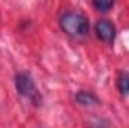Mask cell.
Masks as SVG:
<instances>
[{"mask_svg":"<svg viewBox=\"0 0 129 128\" xmlns=\"http://www.w3.org/2000/svg\"><path fill=\"white\" fill-rule=\"evenodd\" d=\"M60 27L71 36H84L89 32V21L78 12H66L60 18Z\"/></svg>","mask_w":129,"mask_h":128,"instance_id":"6da1fadb","label":"cell"},{"mask_svg":"<svg viewBox=\"0 0 129 128\" xmlns=\"http://www.w3.org/2000/svg\"><path fill=\"white\" fill-rule=\"evenodd\" d=\"M95 30H96L98 38L107 44L113 42L114 41V36H116V27L113 26V23L107 21V20H101L98 21L96 26H95Z\"/></svg>","mask_w":129,"mask_h":128,"instance_id":"3957f363","label":"cell"},{"mask_svg":"<svg viewBox=\"0 0 129 128\" xmlns=\"http://www.w3.org/2000/svg\"><path fill=\"white\" fill-rule=\"evenodd\" d=\"M75 98H77V101H78L80 104H83V105H90V104H95V102H96V96L93 95L92 92H86V91L78 92Z\"/></svg>","mask_w":129,"mask_h":128,"instance_id":"277c9868","label":"cell"},{"mask_svg":"<svg viewBox=\"0 0 129 128\" xmlns=\"http://www.w3.org/2000/svg\"><path fill=\"white\" fill-rule=\"evenodd\" d=\"M117 89L123 95H128L129 94V74L128 72L119 75V78H117Z\"/></svg>","mask_w":129,"mask_h":128,"instance_id":"5b68a950","label":"cell"},{"mask_svg":"<svg viewBox=\"0 0 129 128\" xmlns=\"http://www.w3.org/2000/svg\"><path fill=\"white\" fill-rule=\"evenodd\" d=\"M93 3V8L96 11H101V12H107L113 8L114 5V0H92Z\"/></svg>","mask_w":129,"mask_h":128,"instance_id":"8992f818","label":"cell"},{"mask_svg":"<svg viewBox=\"0 0 129 128\" xmlns=\"http://www.w3.org/2000/svg\"><path fill=\"white\" fill-rule=\"evenodd\" d=\"M15 88L18 91V94L24 98H27L29 101H32L33 104H39L41 102V94L33 81L32 75L27 72H18L15 75Z\"/></svg>","mask_w":129,"mask_h":128,"instance_id":"7a4b0ae2","label":"cell"}]
</instances>
